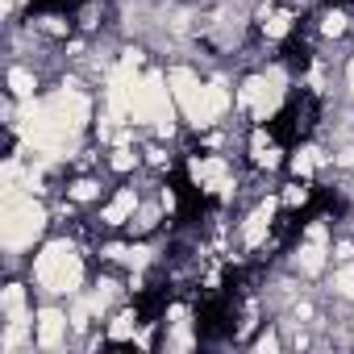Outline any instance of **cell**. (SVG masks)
<instances>
[{
    "label": "cell",
    "mask_w": 354,
    "mask_h": 354,
    "mask_svg": "<svg viewBox=\"0 0 354 354\" xmlns=\"http://www.w3.org/2000/svg\"><path fill=\"white\" fill-rule=\"evenodd\" d=\"M325 259H329L325 238H308V242L296 250V267H300L304 275H321V271H325Z\"/></svg>",
    "instance_id": "30bf717a"
},
{
    "label": "cell",
    "mask_w": 354,
    "mask_h": 354,
    "mask_svg": "<svg viewBox=\"0 0 354 354\" xmlns=\"http://www.w3.org/2000/svg\"><path fill=\"white\" fill-rule=\"evenodd\" d=\"M346 84H350V92H354V59H350V67H346Z\"/></svg>",
    "instance_id": "603a6c76"
},
{
    "label": "cell",
    "mask_w": 354,
    "mask_h": 354,
    "mask_svg": "<svg viewBox=\"0 0 354 354\" xmlns=\"http://www.w3.org/2000/svg\"><path fill=\"white\" fill-rule=\"evenodd\" d=\"M192 180L201 192H230L234 188V171L221 154H205V158H192Z\"/></svg>",
    "instance_id": "8992f818"
},
{
    "label": "cell",
    "mask_w": 354,
    "mask_h": 354,
    "mask_svg": "<svg viewBox=\"0 0 354 354\" xmlns=\"http://www.w3.org/2000/svg\"><path fill=\"white\" fill-rule=\"evenodd\" d=\"M346 21H350V17H346L342 9H329V13L321 17V34H325V38H342V34H346Z\"/></svg>",
    "instance_id": "2e32d148"
},
{
    "label": "cell",
    "mask_w": 354,
    "mask_h": 354,
    "mask_svg": "<svg viewBox=\"0 0 354 354\" xmlns=\"http://www.w3.org/2000/svg\"><path fill=\"white\" fill-rule=\"evenodd\" d=\"M250 150H254V162L259 167H279V150H275V142L267 138V129H254V142H250Z\"/></svg>",
    "instance_id": "8fae6325"
},
{
    "label": "cell",
    "mask_w": 354,
    "mask_h": 354,
    "mask_svg": "<svg viewBox=\"0 0 354 354\" xmlns=\"http://www.w3.org/2000/svg\"><path fill=\"white\" fill-rule=\"evenodd\" d=\"M46 225V209L34 196H5V213H0V238L9 250L34 246V238Z\"/></svg>",
    "instance_id": "277c9868"
},
{
    "label": "cell",
    "mask_w": 354,
    "mask_h": 354,
    "mask_svg": "<svg viewBox=\"0 0 354 354\" xmlns=\"http://www.w3.org/2000/svg\"><path fill=\"white\" fill-rule=\"evenodd\" d=\"M271 217H275V201L267 196L250 217H246V225H242V242L254 250V246H263V238H267V230H271Z\"/></svg>",
    "instance_id": "ba28073f"
},
{
    "label": "cell",
    "mask_w": 354,
    "mask_h": 354,
    "mask_svg": "<svg viewBox=\"0 0 354 354\" xmlns=\"http://www.w3.org/2000/svg\"><path fill=\"white\" fill-rule=\"evenodd\" d=\"M167 84H171V96H175V109L184 113V121H188L192 129L217 125L221 113L230 109L225 84H201V75L188 71V67H175V71L167 75Z\"/></svg>",
    "instance_id": "6da1fadb"
},
{
    "label": "cell",
    "mask_w": 354,
    "mask_h": 354,
    "mask_svg": "<svg viewBox=\"0 0 354 354\" xmlns=\"http://www.w3.org/2000/svg\"><path fill=\"white\" fill-rule=\"evenodd\" d=\"M67 196H71V201H80V205H88V201H96V196H100V184H96V180H75V184L67 188Z\"/></svg>",
    "instance_id": "e0dca14e"
},
{
    "label": "cell",
    "mask_w": 354,
    "mask_h": 354,
    "mask_svg": "<svg viewBox=\"0 0 354 354\" xmlns=\"http://www.w3.org/2000/svg\"><path fill=\"white\" fill-rule=\"evenodd\" d=\"M129 117L142 121V125H154L158 133L171 129V117H175V96H171V84L167 75H142L133 80L129 88Z\"/></svg>",
    "instance_id": "3957f363"
},
{
    "label": "cell",
    "mask_w": 354,
    "mask_h": 354,
    "mask_svg": "<svg viewBox=\"0 0 354 354\" xmlns=\"http://www.w3.org/2000/svg\"><path fill=\"white\" fill-rule=\"evenodd\" d=\"M133 329H138V321H133V313H121V317L113 321V329H109V337H113V342H129V337H133Z\"/></svg>",
    "instance_id": "ac0fdd59"
},
{
    "label": "cell",
    "mask_w": 354,
    "mask_h": 354,
    "mask_svg": "<svg viewBox=\"0 0 354 354\" xmlns=\"http://www.w3.org/2000/svg\"><path fill=\"white\" fill-rule=\"evenodd\" d=\"M0 308H5L9 321H26V288L21 283H9L5 296H0Z\"/></svg>",
    "instance_id": "7c38bea8"
},
{
    "label": "cell",
    "mask_w": 354,
    "mask_h": 354,
    "mask_svg": "<svg viewBox=\"0 0 354 354\" xmlns=\"http://www.w3.org/2000/svg\"><path fill=\"white\" fill-rule=\"evenodd\" d=\"M109 167L125 175V171H133V167H138V154H133L129 146H117V150H113V158H109Z\"/></svg>",
    "instance_id": "d6986e66"
},
{
    "label": "cell",
    "mask_w": 354,
    "mask_h": 354,
    "mask_svg": "<svg viewBox=\"0 0 354 354\" xmlns=\"http://www.w3.org/2000/svg\"><path fill=\"white\" fill-rule=\"evenodd\" d=\"M321 162H325V154H321L317 146H304V150H296V158H292V171H296V175H304V180H308V175H313V171H317Z\"/></svg>",
    "instance_id": "5bb4252c"
},
{
    "label": "cell",
    "mask_w": 354,
    "mask_h": 354,
    "mask_svg": "<svg viewBox=\"0 0 354 354\" xmlns=\"http://www.w3.org/2000/svg\"><path fill=\"white\" fill-rule=\"evenodd\" d=\"M304 201H308V188H304V184H292V188L283 192V205H288V209H296V205H304Z\"/></svg>",
    "instance_id": "44dd1931"
},
{
    "label": "cell",
    "mask_w": 354,
    "mask_h": 354,
    "mask_svg": "<svg viewBox=\"0 0 354 354\" xmlns=\"http://www.w3.org/2000/svg\"><path fill=\"white\" fill-rule=\"evenodd\" d=\"M67 313H59V308H42L38 313V346H46V350H59L63 342H67Z\"/></svg>",
    "instance_id": "52a82bcc"
},
{
    "label": "cell",
    "mask_w": 354,
    "mask_h": 354,
    "mask_svg": "<svg viewBox=\"0 0 354 354\" xmlns=\"http://www.w3.org/2000/svg\"><path fill=\"white\" fill-rule=\"evenodd\" d=\"M279 100H283V80H279V71H271V75H250V80L242 84V92H238V104L250 109L254 121H271L275 109H279Z\"/></svg>",
    "instance_id": "5b68a950"
},
{
    "label": "cell",
    "mask_w": 354,
    "mask_h": 354,
    "mask_svg": "<svg viewBox=\"0 0 354 354\" xmlns=\"http://www.w3.org/2000/svg\"><path fill=\"white\" fill-rule=\"evenodd\" d=\"M34 88H38V80H34L26 67H13V71H9V92H13V96L30 100V96H34Z\"/></svg>",
    "instance_id": "9a60e30c"
},
{
    "label": "cell",
    "mask_w": 354,
    "mask_h": 354,
    "mask_svg": "<svg viewBox=\"0 0 354 354\" xmlns=\"http://www.w3.org/2000/svg\"><path fill=\"white\" fill-rule=\"evenodd\" d=\"M288 30H292V13L288 9H279V13L275 9H263V34L267 38H283Z\"/></svg>",
    "instance_id": "4fadbf2b"
},
{
    "label": "cell",
    "mask_w": 354,
    "mask_h": 354,
    "mask_svg": "<svg viewBox=\"0 0 354 354\" xmlns=\"http://www.w3.org/2000/svg\"><path fill=\"white\" fill-rule=\"evenodd\" d=\"M133 213H138V192H133V188H121V192L113 196V205H104L100 221H104V225H125Z\"/></svg>",
    "instance_id": "9c48e42d"
},
{
    "label": "cell",
    "mask_w": 354,
    "mask_h": 354,
    "mask_svg": "<svg viewBox=\"0 0 354 354\" xmlns=\"http://www.w3.org/2000/svg\"><path fill=\"white\" fill-rule=\"evenodd\" d=\"M254 350H279V337H275V333H263V337L254 342Z\"/></svg>",
    "instance_id": "7402d4cb"
},
{
    "label": "cell",
    "mask_w": 354,
    "mask_h": 354,
    "mask_svg": "<svg viewBox=\"0 0 354 354\" xmlns=\"http://www.w3.org/2000/svg\"><path fill=\"white\" fill-rule=\"evenodd\" d=\"M333 288L346 296V300H354V263H346L342 271H337V279H333Z\"/></svg>",
    "instance_id": "ffe728a7"
},
{
    "label": "cell",
    "mask_w": 354,
    "mask_h": 354,
    "mask_svg": "<svg viewBox=\"0 0 354 354\" xmlns=\"http://www.w3.org/2000/svg\"><path fill=\"white\" fill-rule=\"evenodd\" d=\"M34 279H38L46 292H55V296H71V292H80V283H84V259L75 254L71 242H50V246L34 259Z\"/></svg>",
    "instance_id": "7a4b0ae2"
}]
</instances>
